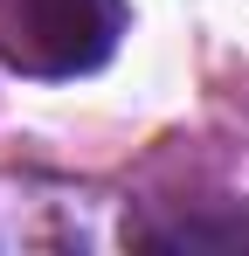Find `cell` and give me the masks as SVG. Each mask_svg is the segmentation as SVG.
Segmentation results:
<instances>
[{
    "mask_svg": "<svg viewBox=\"0 0 249 256\" xmlns=\"http://www.w3.org/2000/svg\"><path fill=\"white\" fill-rule=\"evenodd\" d=\"M132 242L118 201L62 173H0V256H104Z\"/></svg>",
    "mask_w": 249,
    "mask_h": 256,
    "instance_id": "6da1fadb",
    "label": "cell"
},
{
    "mask_svg": "<svg viewBox=\"0 0 249 256\" xmlns=\"http://www.w3.org/2000/svg\"><path fill=\"white\" fill-rule=\"evenodd\" d=\"M124 0H0V56L21 76H90L118 56Z\"/></svg>",
    "mask_w": 249,
    "mask_h": 256,
    "instance_id": "7a4b0ae2",
    "label": "cell"
},
{
    "mask_svg": "<svg viewBox=\"0 0 249 256\" xmlns=\"http://www.w3.org/2000/svg\"><path fill=\"white\" fill-rule=\"evenodd\" d=\"M132 250H249V208L236 201H201L187 214H152V222H132Z\"/></svg>",
    "mask_w": 249,
    "mask_h": 256,
    "instance_id": "3957f363",
    "label": "cell"
}]
</instances>
